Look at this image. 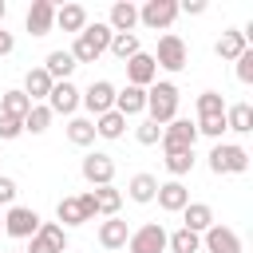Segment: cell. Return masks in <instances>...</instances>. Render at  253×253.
<instances>
[{
  "label": "cell",
  "mask_w": 253,
  "mask_h": 253,
  "mask_svg": "<svg viewBox=\"0 0 253 253\" xmlns=\"http://www.w3.org/2000/svg\"><path fill=\"white\" fill-rule=\"evenodd\" d=\"M111 36H115V32H111L107 24H99V20L87 24V28L75 36V43H71V59H75V63H95V59L111 47Z\"/></svg>",
  "instance_id": "cell-1"
},
{
  "label": "cell",
  "mask_w": 253,
  "mask_h": 253,
  "mask_svg": "<svg viewBox=\"0 0 253 253\" xmlns=\"http://www.w3.org/2000/svg\"><path fill=\"white\" fill-rule=\"evenodd\" d=\"M146 119L158 126L178 119V87L174 83H150L146 87Z\"/></svg>",
  "instance_id": "cell-2"
},
{
  "label": "cell",
  "mask_w": 253,
  "mask_h": 253,
  "mask_svg": "<svg viewBox=\"0 0 253 253\" xmlns=\"http://www.w3.org/2000/svg\"><path fill=\"white\" fill-rule=\"evenodd\" d=\"M210 170L213 174H245L249 170V150L237 142H213L210 150Z\"/></svg>",
  "instance_id": "cell-3"
},
{
  "label": "cell",
  "mask_w": 253,
  "mask_h": 253,
  "mask_svg": "<svg viewBox=\"0 0 253 253\" xmlns=\"http://www.w3.org/2000/svg\"><path fill=\"white\" fill-rule=\"evenodd\" d=\"M32 245L24 249V253H63L67 249V229L59 225V221H40V229H36V237H28Z\"/></svg>",
  "instance_id": "cell-4"
},
{
  "label": "cell",
  "mask_w": 253,
  "mask_h": 253,
  "mask_svg": "<svg viewBox=\"0 0 253 253\" xmlns=\"http://www.w3.org/2000/svg\"><path fill=\"white\" fill-rule=\"evenodd\" d=\"M186 59H190L186 40H182V36H174V32H166V36L158 40V55H154V63H158V67H166V71H182V67H186Z\"/></svg>",
  "instance_id": "cell-5"
},
{
  "label": "cell",
  "mask_w": 253,
  "mask_h": 253,
  "mask_svg": "<svg viewBox=\"0 0 253 253\" xmlns=\"http://www.w3.org/2000/svg\"><path fill=\"white\" fill-rule=\"evenodd\" d=\"M198 142V126L190 119H170L162 126V150H194Z\"/></svg>",
  "instance_id": "cell-6"
},
{
  "label": "cell",
  "mask_w": 253,
  "mask_h": 253,
  "mask_svg": "<svg viewBox=\"0 0 253 253\" xmlns=\"http://www.w3.org/2000/svg\"><path fill=\"white\" fill-rule=\"evenodd\" d=\"M36 229H40V213L32 206H8V213H4L8 237H36Z\"/></svg>",
  "instance_id": "cell-7"
},
{
  "label": "cell",
  "mask_w": 253,
  "mask_h": 253,
  "mask_svg": "<svg viewBox=\"0 0 253 253\" xmlns=\"http://www.w3.org/2000/svg\"><path fill=\"white\" fill-rule=\"evenodd\" d=\"M174 16H178V0H146V4L138 8V24H146V28H154V32L170 28Z\"/></svg>",
  "instance_id": "cell-8"
},
{
  "label": "cell",
  "mask_w": 253,
  "mask_h": 253,
  "mask_svg": "<svg viewBox=\"0 0 253 253\" xmlns=\"http://www.w3.org/2000/svg\"><path fill=\"white\" fill-rule=\"evenodd\" d=\"M79 103L99 119V115H107V111H115V83H107V79H95L87 91H79Z\"/></svg>",
  "instance_id": "cell-9"
},
{
  "label": "cell",
  "mask_w": 253,
  "mask_h": 253,
  "mask_svg": "<svg viewBox=\"0 0 253 253\" xmlns=\"http://www.w3.org/2000/svg\"><path fill=\"white\" fill-rule=\"evenodd\" d=\"M126 249H130V253H162V249H166V229H162L158 221L138 225V229L126 237Z\"/></svg>",
  "instance_id": "cell-10"
},
{
  "label": "cell",
  "mask_w": 253,
  "mask_h": 253,
  "mask_svg": "<svg viewBox=\"0 0 253 253\" xmlns=\"http://www.w3.org/2000/svg\"><path fill=\"white\" fill-rule=\"evenodd\" d=\"M126 83L130 87H150V83H158V63H154V55H146V51H138V55H130L126 59Z\"/></svg>",
  "instance_id": "cell-11"
},
{
  "label": "cell",
  "mask_w": 253,
  "mask_h": 253,
  "mask_svg": "<svg viewBox=\"0 0 253 253\" xmlns=\"http://www.w3.org/2000/svg\"><path fill=\"white\" fill-rule=\"evenodd\" d=\"M79 170H83V178L99 190V186H111V178H115V158H111V154L91 150V154L83 158V166H79Z\"/></svg>",
  "instance_id": "cell-12"
},
{
  "label": "cell",
  "mask_w": 253,
  "mask_h": 253,
  "mask_svg": "<svg viewBox=\"0 0 253 253\" xmlns=\"http://www.w3.org/2000/svg\"><path fill=\"white\" fill-rule=\"evenodd\" d=\"M51 115H75V107H79V87L71 83V79H63V83H51V95H47V103H43Z\"/></svg>",
  "instance_id": "cell-13"
},
{
  "label": "cell",
  "mask_w": 253,
  "mask_h": 253,
  "mask_svg": "<svg viewBox=\"0 0 253 253\" xmlns=\"http://www.w3.org/2000/svg\"><path fill=\"white\" fill-rule=\"evenodd\" d=\"M202 245H206V253H241V237L229 225H217V221L202 233Z\"/></svg>",
  "instance_id": "cell-14"
},
{
  "label": "cell",
  "mask_w": 253,
  "mask_h": 253,
  "mask_svg": "<svg viewBox=\"0 0 253 253\" xmlns=\"http://www.w3.org/2000/svg\"><path fill=\"white\" fill-rule=\"evenodd\" d=\"M24 24H28V32H32V36H47V32L55 28V4H51V0H32V8H28V16H24Z\"/></svg>",
  "instance_id": "cell-15"
},
{
  "label": "cell",
  "mask_w": 253,
  "mask_h": 253,
  "mask_svg": "<svg viewBox=\"0 0 253 253\" xmlns=\"http://www.w3.org/2000/svg\"><path fill=\"white\" fill-rule=\"evenodd\" d=\"M154 198H158V206H162L166 213H182V210L190 206V190H186L182 182H174V178H170V182H158V194H154Z\"/></svg>",
  "instance_id": "cell-16"
},
{
  "label": "cell",
  "mask_w": 253,
  "mask_h": 253,
  "mask_svg": "<svg viewBox=\"0 0 253 253\" xmlns=\"http://www.w3.org/2000/svg\"><path fill=\"white\" fill-rule=\"evenodd\" d=\"M134 24H138V8L130 0H115L111 4V16H107V28L115 36H126V32H134Z\"/></svg>",
  "instance_id": "cell-17"
},
{
  "label": "cell",
  "mask_w": 253,
  "mask_h": 253,
  "mask_svg": "<svg viewBox=\"0 0 253 253\" xmlns=\"http://www.w3.org/2000/svg\"><path fill=\"white\" fill-rule=\"evenodd\" d=\"M126 237H130V225L123 217H107L99 225V245L103 249H126Z\"/></svg>",
  "instance_id": "cell-18"
},
{
  "label": "cell",
  "mask_w": 253,
  "mask_h": 253,
  "mask_svg": "<svg viewBox=\"0 0 253 253\" xmlns=\"http://www.w3.org/2000/svg\"><path fill=\"white\" fill-rule=\"evenodd\" d=\"M115 111L123 115V119H130V115H138V111H146V91L142 87H123V91H115Z\"/></svg>",
  "instance_id": "cell-19"
},
{
  "label": "cell",
  "mask_w": 253,
  "mask_h": 253,
  "mask_svg": "<svg viewBox=\"0 0 253 253\" xmlns=\"http://www.w3.org/2000/svg\"><path fill=\"white\" fill-rule=\"evenodd\" d=\"M182 221H186L182 229H190V233H198V237H202V233L213 225V210H210L206 202H190V206L182 210Z\"/></svg>",
  "instance_id": "cell-20"
},
{
  "label": "cell",
  "mask_w": 253,
  "mask_h": 253,
  "mask_svg": "<svg viewBox=\"0 0 253 253\" xmlns=\"http://www.w3.org/2000/svg\"><path fill=\"white\" fill-rule=\"evenodd\" d=\"M55 28L79 36V32L87 28V8H83V4H63V8H55Z\"/></svg>",
  "instance_id": "cell-21"
},
{
  "label": "cell",
  "mask_w": 253,
  "mask_h": 253,
  "mask_svg": "<svg viewBox=\"0 0 253 253\" xmlns=\"http://www.w3.org/2000/svg\"><path fill=\"white\" fill-rule=\"evenodd\" d=\"M245 47H249V40H245V32H237V28L221 32V36H217V43H213V51H217L221 59H237Z\"/></svg>",
  "instance_id": "cell-22"
},
{
  "label": "cell",
  "mask_w": 253,
  "mask_h": 253,
  "mask_svg": "<svg viewBox=\"0 0 253 253\" xmlns=\"http://www.w3.org/2000/svg\"><path fill=\"white\" fill-rule=\"evenodd\" d=\"M75 67H79V63L71 59V51H47V59H43V71L51 75V83H63Z\"/></svg>",
  "instance_id": "cell-23"
},
{
  "label": "cell",
  "mask_w": 253,
  "mask_h": 253,
  "mask_svg": "<svg viewBox=\"0 0 253 253\" xmlns=\"http://www.w3.org/2000/svg\"><path fill=\"white\" fill-rule=\"evenodd\" d=\"M24 95H28L32 103L47 99V95H51V75H47L43 67H32V71L24 75Z\"/></svg>",
  "instance_id": "cell-24"
},
{
  "label": "cell",
  "mask_w": 253,
  "mask_h": 253,
  "mask_svg": "<svg viewBox=\"0 0 253 253\" xmlns=\"http://www.w3.org/2000/svg\"><path fill=\"white\" fill-rule=\"evenodd\" d=\"M126 194H130V202L146 206V202H154V194H158V178H154V174H134V178L126 182Z\"/></svg>",
  "instance_id": "cell-25"
},
{
  "label": "cell",
  "mask_w": 253,
  "mask_h": 253,
  "mask_svg": "<svg viewBox=\"0 0 253 253\" xmlns=\"http://www.w3.org/2000/svg\"><path fill=\"white\" fill-rule=\"evenodd\" d=\"M225 130L249 134V130H253V107H249V103H233V107H225Z\"/></svg>",
  "instance_id": "cell-26"
},
{
  "label": "cell",
  "mask_w": 253,
  "mask_h": 253,
  "mask_svg": "<svg viewBox=\"0 0 253 253\" xmlns=\"http://www.w3.org/2000/svg\"><path fill=\"white\" fill-rule=\"evenodd\" d=\"M32 111V99L24 95V91H4L0 95V115H8V119H20L24 123V115Z\"/></svg>",
  "instance_id": "cell-27"
},
{
  "label": "cell",
  "mask_w": 253,
  "mask_h": 253,
  "mask_svg": "<svg viewBox=\"0 0 253 253\" xmlns=\"http://www.w3.org/2000/svg\"><path fill=\"white\" fill-rule=\"evenodd\" d=\"M91 123H95V134H99V138H111V142L123 138V130H126V119H123L119 111H107V115H99V119H91Z\"/></svg>",
  "instance_id": "cell-28"
},
{
  "label": "cell",
  "mask_w": 253,
  "mask_h": 253,
  "mask_svg": "<svg viewBox=\"0 0 253 253\" xmlns=\"http://www.w3.org/2000/svg\"><path fill=\"white\" fill-rule=\"evenodd\" d=\"M91 194H95V206H99V213H103V217H119L123 194H119L115 186H99V190H91Z\"/></svg>",
  "instance_id": "cell-29"
},
{
  "label": "cell",
  "mask_w": 253,
  "mask_h": 253,
  "mask_svg": "<svg viewBox=\"0 0 253 253\" xmlns=\"http://www.w3.org/2000/svg\"><path fill=\"white\" fill-rule=\"evenodd\" d=\"M166 249L170 253H198L202 249V237L190 233V229H174V233H166Z\"/></svg>",
  "instance_id": "cell-30"
},
{
  "label": "cell",
  "mask_w": 253,
  "mask_h": 253,
  "mask_svg": "<svg viewBox=\"0 0 253 253\" xmlns=\"http://www.w3.org/2000/svg\"><path fill=\"white\" fill-rule=\"evenodd\" d=\"M47 126H51V111H47L43 103H32V111L24 115V130H28V134H43Z\"/></svg>",
  "instance_id": "cell-31"
},
{
  "label": "cell",
  "mask_w": 253,
  "mask_h": 253,
  "mask_svg": "<svg viewBox=\"0 0 253 253\" xmlns=\"http://www.w3.org/2000/svg\"><path fill=\"white\" fill-rule=\"evenodd\" d=\"M67 138H71L75 146H91V142H95V123H91V119H71V123H67Z\"/></svg>",
  "instance_id": "cell-32"
},
{
  "label": "cell",
  "mask_w": 253,
  "mask_h": 253,
  "mask_svg": "<svg viewBox=\"0 0 253 253\" xmlns=\"http://www.w3.org/2000/svg\"><path fill=\"white\" fill-rule=\"evenodd\" d=\"M166 170L174 174V182L182 174H190L194 170V150H166Z\"/></svg>",
  "instance_id": "cell-33"
},
{
  "label": "cell",
  "mask_w": 253,
  "mask_h": 253,
  "mask_svg": "<svg viewBox=\"0 0 253 253\" xmlns=\"http://www.w3.org/2000/svg\"><path fill=\"white\" fill-rule=\"evenodd\" d=\"M107 51H115V55L126 63L130 55H138V36H134V32H126V36H111V47H107Z\"/></svg>",
  "instance_id": "cell-34"
},
{
  "label": "cell",
  "mask_w": 253,
  "mask_h": 253,
  "mask_svg": "<svg viewBox=\"0 0 253 253\" xmlns=\"http://www.w3.org/2000/svg\"><path fill=\"white\" fill-rule=\"evenodd\" d=\"M206 115H225V99L217 91H202L198 95V119H206Z\"/></svg>",
  "instance_id": "cell-35"
},
{
  "label": "cell",
  "mask_w": 253,
  "mask_h": 253,
  "mask_svg": "<svg viewBox=\"0 0 253 253\" xmlns=\"http://www.w3.org/2000/svg\"><path fill=\"white\" fill-rule=\"evenodd\" d=\"M55 217H59L63 225H83V210H79V198H63V202L55 206Z\"/></svg>",
  "instance_id": "cell-36"
},
{
  "label": "cell",
  "mask_w": 253,
  "mask_h": 253,
  "mask_svg": "<svg viewBox=\"0 0 253 253\" xmlns=\"http://www.w3.org/2000/svg\"><path fill=\"white\" fill-rule=\"evenodd\" d=\"M134 138H138L142 146H154V142H162V126L150 123V119H142V123L134 126Z\"/></svg>",
  "instance_id": "cell-37"
},
{
  "label": "cell",
  "mask_w": 253,
  "mask_h": 253,
  "mask_svg": "<svg viewBox=\"0 0 253 253\" xmlns=\"http://www.w3.org/2000/svg\"><path fill=\"white\" fill-rule=\"evenodd\" d=\"M194 126H198V134H210V138H221V130H225V115H206V119H198Z\"/></svg>",
  "instance_id": "cell-38"
},
{
  "label": "cell",
  "mask_w": 253,
  "mask_h": 253,
  "mask_svg": "<svg viewBox=\"0 0 253 253\" xmlns=\"http://www.w3.org/2000/svg\"><path fill=\"white\" fill-rule=\"evenodd\" d=\"M233 63H237V79H241V83H253V47H245Z\"/></svg>",
  "instance_id": "cell-39"
},
{
  "label": "cell",
  "mask_w": 253,
  "mask_h": 253,
  "mask_svg": "<svg viewBox=\"0 0 253 253\" xmlns=\"http://www.w3.org/2000/svg\"><path fill=\"white\" fill-rule=\"evenodd\" d=\"M20 134H24V123H20V119L0 115V138H4V142H12V138H20Z\"/></svg>",
  "instance_id": "cell-40"
},
{
  "label": "cell",
  "mask_w": 253,
  "mask_h": 253,
  "mask_svg": "<svg viewBox=\"0 0 253 253\" xmlns=\"http://www.w3.org/2000/svg\"><path fill=\"white\" fill-rule=\"evenodd\" d=\"M79 210H83V221H95L99 217V206H95V194H79Z\"/></svg>",
  "instance_id": "cell-41"
},
{
  "label": "cell",
  "mask_w": 253,
  "mask_h": 253,
  "mask_svg": "<svg viewBox=\"0 0 253 253\" xmlns=\"http://www.w3.org/2000/svg\"><path fill=\"white\" fill-rule=\"evenodd\" d=\"M16 202V182L8 174H0V206H12Z\"/></svg>",
  "instance_id": "cell-42"
},
{
  "label": "cell",
  "mask_w": 253,
  "mask_h": 253,
  "mask_svg": "<svg viewBox=\"0 0 253 253\" xmlns=\"http://www.w3.org/2000/svg\"><path fill=\"white\" fill-rule=\"evenodd\" d=\"M178 12H186V16H202V12H206V0H186V4H178Z\"/></svg>",
  "instance_id": "cell-43"
},
{
  "label": "cell",
  "mask_w": 253,
  "mask_h": 253,
  "mask_svg": "<svg viewBox=\"0 0 253 253\" xmlns=\"http://www.w3.org/2000/svg\"><path fill=\"white\" fill-rule=\"evenodd\" d=\"M12 47H16L12 32H4V28H0V55H12Z\"/></svg>",
  "instance_id": "cell-44"
},
{
  "label": "cell",
  "mask_w": 253,
  "mask_h": 253,
  "mask_svg": "<svg viewBox=\"0 0 253 253\" xmlns=\"http://www.w3.org/2000/svg\"><path fill=\"white\" fill-rule=\"evenodd\" d=\"M4 16H8V4L0 0V28H4Z\"/></svg>",
  "instance_id": "cell-45"
},
{
  "label": "cell",
  "mask_w": 253,
  "mask_h": 253,
  "mask_svg": "<svg viewBox=\"0 0 253 253\" xmlns=\"http://www.w3.org/2000/svg\"><path fill=\"white\" fill-rule=\"evenodd\" d=\"M0 229H4V217H0Z\"/></svg>",
  "instance_id": "cell-46"
}]
</instances>
